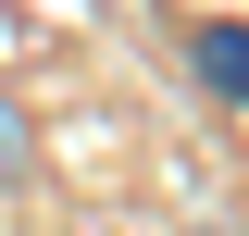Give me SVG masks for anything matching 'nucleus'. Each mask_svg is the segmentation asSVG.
Returning <instances> with one entry per match:
<instances>
[{
	"label": "nucleus",
	"instance_id": "2",
	"mask_svg": "<svg viewBox=\"0 0 249 236\" xmlns=\"http://www.w3.org/2000/svg\"><path fill=\"white\" fill-rule=\"evenodd\" d=\"M13 174H37V124H25V100L0 87V186H13Z\"/></svg>",
	"mask_w": 249,
	"mask_h": 236
},
{
	"label": "nucleus",
	"instance_id": "1",
	"mask_svg": "<svg viewBox=\"0 0 249 236\" xmlns=\"http://www.w3.org/2000/svg\"><path fill=\"white\" fill-rule=\"evenodd\" d=\"M187 62H199V87H212V100H237V87H249V37H237V13H212V25L187 37Z\"/></svg>",
	"mask_w": 249,
	"mask_h": 236
}]
</instances>
